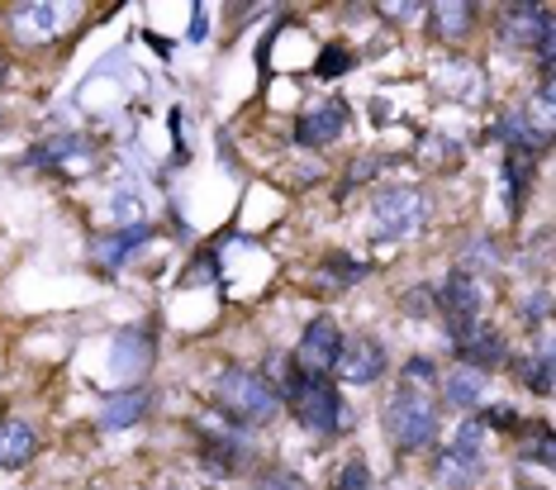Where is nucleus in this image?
Segmentation results:
<instances>
[{"instance_id":"f257e3e1","label":"nucleus","mask_w":556,"mask_h":490,"mask_svg":"<svg viewBox=\"0 0 556 490\" xmlns=\"http://www.w3.org/2000/svg\"><path fill=\"white\" fill-rule=\"evenodd\" d=\"M210 400L229 414L233 424H267L271 414L281 410V391H276L262 372H248V367H224L210 386Z\"/></svg>"},{"instance_id":"f03ea898","label":"nucleus","mask_w":556,"mask_h":490,"mask_svg":"<svg viewBox=\"0 0 556 490\" xmlns=\"http://www.w3.org/2000/svg\"><path fill=\"white\" fill-rule=\"evenodd\" d=\"M386 434H390V443H395L400 452L428 448L438 438V405H433V395H428L424 386L404 381L400 391L390 395V405H386Z\"/></svg>"},{"instance_id":"7ed1b4c3","label":"nucleus","mask_w":556,"mask_h":490,"mask_svg":"<svg viewBox=\"0 0 556 490\" xmlns=\"http://www.w3.org/2000/svg\"><path fill=\"white\" fill-rule=\"evenodd\" d=\"M286 395H290V410H295V419L305 424L309 434H319V438L338 434V424H343V400H338L333 381H324V376H314V372L290 367Z\"/></svg>"},{"instance_id":"20e7f679","label":"nucleus","mask_w":556,"mask_h":490,"mask_svg":"<svg viewBox=\"0 0 556 490\" xmlns=\"http://www.w3.org/2000/svg\"><path fill=\"white\" fill-rule=\"evenodd\" d=\"M424 215H428L424 191H414V186H390V191L376 196V205H371V234L386 238V243H400V238H409L419 229Z\"/></svg>"},{"instance_id":"39448f33","label":"nucleus","mask_w":556,"mask_h":490,"mask_svg":"<svg viewBox=\"0 0 556 490\" xmlns=\"http://www.w3.org/2000/svg\"><path fill=\"white\" fill-rule=\"evenodd\" d=\"M480 467H485V424L466 419L457 438H452V448L438 457V481L452 490H466L480 481Z\"/></svg>"},{"instance_id":"423d86ee","label":"nucleus","mask_w":556,"mask_h":490,"mask_svg":"<svg viewBox=\"0 0 556 490\" xmlns=\"http://www.w3.org/2000/svg\"><path fill=\"white\" fill-rule=\"evenodd\" d=\"M438 314H442V324H447V334L457 338V343L466 334L480 329V286H476L471 272H452L447 281H442Z\"/></svg>"},{"instance_id":"0eeeda50","label":"nucleus","mask_w":556,"mask_h":490,"mask_svg":"<svg viewBox=\"0 0 556 490\" xmlns=\"http://www.w3.org/2000/svg\"><path fill=\"white\" fill-rule=\"evenodd\" d=\"M338 353H343V329H338L328 314H319V319L305 329V338H300V353H295V367L300 372H314V376H324V372H333V362Z\"/></svg>"},{"instance_id":"6e6552de","label":"nucleus","mask_w":556,"mask_h":490,"mask_svg":"<svg viewBox=\"0 0 556 490\" xmlns=\"http://www.w3.org/2000/svg\"><path fill=\"white\" fill-rule=\"evenodd\" d=\"M338 381L348 386H371L386 376V348L376 343V338H357V343H343V353L333 362Z\"/></svg>"},{"instance_id":"1a4fd4ad","label":"nucleus","mask_w":556,"mask_h":490,"mask_svg":"<svg viewBox=\"0 0 556 490\" xmlns=\"http://www.w3.org/2000/svg\"><path fill=\"white\" fill-rule=\"evenodd\" d=\"M343 129H348V105L343 100H314L305 115L295 120V143L319 148V143H333Z\"/></svg>"},{"instance_id":"9d476101","label":"nucleus","mask_w":556,"mask_h":490,"mask_svg":"<svg viewBox=\"0 0 556 490\" xmlns=\"http://www.w3.org/2000/svg\"><path fill=\"white\" fill-rule=\"evenodd\" d=\"M200 462H205V472H214V476H233L252 462V452L243 438H233L229 429H205L200 434Z\"/></svg>"},{"instance_id":"9b49d317","label":"nucleus","mask_w":556,"mask_h":490,"mask_svg":"<svg viewBox=\"0 0 556 490\" xmlns=\"http://www.w3.org/2000/svg\"><path fill=\"white\" fill-rule=\"evenodd\" d=\"M148 367H153V334L124 329L115 338V353H110V372H115L119 381H134V376H143Z\"/></svg>"},{"instance_id":"f8f14e48","label":"nucleus","mask_w":556,"mask_h":490,"mask_svg":"<svg viewBox=\"0 0 556 490\" xmlns=\"http://www.w3.org/2000/svg\"><path fill=\"white\" fill-rule=\"evenodd\" d=\"M148 405H153V391H148V386H129V391H119V395L105 400V410H100V429H105V434L134 429V424L148 414Z\"/></svg>"},{"instance_id":"ddd939ff","label":"nucleus","mask_w":556,"mask_h":490,"mask_svg":"<svg viewBox=\"0 0 556 490\" xmlns=\"http://www.w3.org/2000/svg\"><path fill=\"white\" fill-rule=\"evenodd\" d=\"M504 353H509V348H504V338H500L495 329H476V334H466L462 343H457V357H462L471 372H480V376L504 367Z\"/></svg>"},{"instance_id":"4468645a","label":"nucleus","mask_w":556,"mask_h":490,"mask_svg":"<svg viewBox=\"0 0 556 490\" xmlns=\"http://www.w3.org/2000/svg\"><path fill=\"white\" fill-rule=\"evenodd\" d=\"M34 452H39V434L29 424H20V419L0 424V472H20Z\"/></svg>"},{"instance_id":"2eb2a0df","label":"nucleus","mask_w":556,"mask_h":490,"mask_svg":"<svg viewBox=\"0 0 556 490\" xmlns=\"http://www.w3.org/2000/svg\"><path fill=\"white\" fill-rule=\"evenodd\" d=\"M138 243H148V224H143V219H138V224H124V229L110 234V238H100V243L91 248V257L100 262V267H119V262L129 257Z\"/></svg>"},{"instance_id":"dca6fc26","label":"nucleus","mask_w":556,"mask_h":490,"mask_svg":"<svg viewBox=\"0 0 556 490\" xmlns=\"http://www.w3.org/2000/svg\"><path fill=\"white\" fill-rule=\"evenodd\" d=\"M10 20H15V29L24 34V39H48L62 20V5H15Z\"/></svg>"},{"instance_id":"f3484780","label":"nucleus","mask_w":556,"mask_h":490,"mask_svg":"<svg viewBox=\"0 0 556 490\" xmlns=\"http://www.w3.org/2000/svg\"><path fill=\"white\" fill-rule=\"evenodd\" d=\"M514 376H518V381H523L533 395H552V348L542 343L533 357L514 362Z\"/></svg>"},{"instance_id":"a211bd4d","label":"nucleus","mask_w":556,"mask_h":490,"mask_svg":"<svg viewBox=\"0 0 556 490\" xmlns=\"http://www.w3.org/2000/svg\"><path fill=\"white\" fill-rule=\"evenodd\" d=\"M447 405H457V410H476L480 405V395H485V376L471 372V367H462V372H452L447 376Z\"/></svg>"},{"instance_id":"6ab92c4d","label":"nucleus","mask_w":556,"mask_h":490,"mask_svg":"<svg viewBox=\"0 0 556 490\" xmlns=\"http://www.w3.org/2000/svg\"><path fill=\"white\" fill-rule=\"evenodd\" d=\"M77 153H86L81 138H48V143L29 148V158H24V162H34V167H62V162L77 158Z\"/></svg>"},{"instance_id":"aec40b11","label":"nucleus","mask_w":556,"mask_h":490,"mask_svg":"<svg viewBox=\"0 0 556 490\" xmlns=\"http://www.w3.org/2000/svg\"><path fill=\"white\" fill-rule=\"evenodd\" d=\"M433 20H438V34L462 39V34L476 24V5H466V0H457V5H433Z\"/></svg>"},{"instance_id":"412c9836","label":"nucleus","mask_w":556,"mask_h":490,"mask_svg":"<svg viewBox=\"0 0 556 490\" xmlns=\"http://www.w3.org/2000/svg\"><path fill=\"white\" fill-rule=\"evenodd\" d=\"M348 67H352V53H348V43H328V48H319V58H314V72H319L324 81L343 77Z\"/></svg>"},{"instance_id":"4be33fe9","label":"nucleus","mask_w":556,"mask_h":490,"mask_svg":"<svg viewBox=\"0 0 556 490\" xmlns=\"http://www.w3.org/2000/svg\"><path fill=\"white\" fill-rule=\"evenodd\" d=\"M457 162H462V148H457V143H442V138H428V143H424V167L452 172Z\"/></svg>"},{"instance_id":"5701e85b","label":"nucleus","mask_w":556,"mask_h":490,"mask_svg":"<svg viewBox=\"0 0 556 490\" xmlns=\"http://www.w3.org/2000/svg\"><path fill=\"white\" fill-rule=\"evenodd\" d=\"M528 457H533L538 467H552V462H556V452H552V429H547V424H533V443L523 448V462H528Z\"/></svg>"},{"instance_id":"b1692460","label":"nucleus","mask_w":556,"mask_h":490,"mask_svg":"<svg viewBox=\"0 0 556 490\" xmlns=\"http://www.w3.org/2000/svg\"><path fill=\"white\" fill-rule=\"evenodd\" d=\"M333 490H371V467H366L362 457H352L343 472H338V481H333Z\"/></svg>"},{"instance_id":"393cba45","label":"nucleus","mask_w":556,"mask_h":490,"mask_svg":"<svg viewBox=\"0 0 556 490\" xmlns=\"http://www.w3.org/2000/svg\"><path fill=\"white\" fill-rule=\"evenodd\" d=\"M328 272H338V281H362L366 262H352L348 253H333V257H328Z\"/></svg>"},{"instance_id":"a878e982","label":"nucleus","mask_w":556,"mask_h":490,"mask_svg":"<svg viewBox=\"0 0 556 490\" xmlns=\"http://www.w3.org/2000/svg\"><path fill=\"white\" fill-rule=\"evenodd\" d=\"M257 490H309V486L300 481V476H290V472H262Z\"/></svg>"},{"instance_id":"bb28decb","label":"nucleus","mask_w":556,"mask_h":490,"mask_svg":"<svg viewBox=\"0 0 556 490\" xmlns=\"http://www.w3.org/2000/svg\"><path fill=\"white\" fill-rule=\"evenodd\" d=\"M480 424H485V429H504V434H514V429H518V414H514V410H504V405H495V410L480 414Z\"/></svg>"},{"instance_id":"cd10ccee","label":"nucleus","mask_w":556,"mask_h":490,"mask_svg":"<svg viewBox=\"0 0 556 490\" xmlns=\"http://www.w3.org/2000/svg\"><path fill=\"white\" fill-rule=\"evenodd\" d=\"M547 305H552V296L538 291V296L523 305V319H528V324H542V319H547Z\"/></svg>"},{"instance_id":"c85d7f7f","label":"nucleus","mask_w":556,"mask_h":490,"mask_svg":"<svg viewBox=\"0 0 556 490\" xmlns=\"http://www.w3.org/2000/svg\"><path fill=\"white\" fill-rule=\"evenodd\" d=\"M191 286H205V281H214V257H200L195 267H191V276H186Z\"/></svg>"},{"instance_id":"c756f323","label":"nucleus","mask_w":556,"mask_h":490,"mask_svg":"<svg viewBox=\"0 0 556 490\" xmlns=\"http://www.w3.org/2000/svg\"><path fill=\"white\" fill-rule=\"evenodd\" d=\"M409 376H414V381H428V376H433V362H409V372H404V381H409Z\"/></svg>"},{"instance_id":"7c9ffc66","label":"nucleus","mask_w":556,"mask_h":490,"mask_svg":"<svg viewBox=\"0 0 556 490\" xmlns=\"http://www.w3.org/2000/svg\"><path fill=\"white\" fill-rule=\"evenodd\" d=\"M191 39H205V5H195V24H191Z\"/></svg>"},{"instance_id":"2f4dec72","label":"nucleus","mask_w":556,"mask_h":490,"mask_svg":"<svg viewBox=\"0 0 556 490\" xmlns=\"http://www.w3.org/2000/svg\"><path fill=\"white\" fill-rule=\"evenodd\" d=\"M5 72H10V62H5V48H0V81H5Z\"/></svg>"}]
</instances>
